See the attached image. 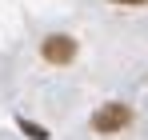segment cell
Returning <instances> with one entry per match:
<instances>
[{
    "label": "cell",
    "mask_w": 148,
    "mask_h": 140,
    "mask_svg": "<svg viewBox=\"0 0 148 140\" xmlns=\"http://www.w3.org/2000/svg\"><path fill=\"white\" fill-rule=\"evenodd\" d=\"M132 124V108L120 104V100H112V104H100L96 112H92V128L104 132V136H112V132H120Z\"/></svg>",
    "instance_id": "1"
},
{
    "label": "cell",
    "mask_w": 148,
    "mask_h": 140,
    "mask_svg": "<svg viewBox=\"0 0 148 140\" xmlns=\"http://www.w3.org/2000/svg\"><path fill=\"white\" fill-rule=\"evenodd\" d=\"M40 56H44L48 64H72L76 60V40L72 36H48V40L40 44Z\"/></svg>",
    "instance_id": "2"
},
{
    "label": "cell",
    "mask_w": 148,
    "mask_h": 140,
    "mask_svg": "<svg viewBox=\"0 0 148 140\" xmlns=\"http://www.w3.org/2000/svg\"><path fill=\"white\" fill-rule=\"evenodd\" d=\"M20 132H24L28 140H48V128H40V124H32V120L20 116Z\"/></svg>",
    "instance_id": "3"
},
{
    "label": "cell",
    "mask_w": 148,
    "mask_h": 140,
    "mask_svg": "<svg viewBox=\"0 0 148 140\" xmlns=\"http://www.w3.org/2000/svg\"><path fill=\"white\" fill-rule=\"evenodd\" d=\"M112 4H132L136 8V4H148V0H112Z\"/></svg>",
    "instance_id": "4"
}]
</instances>
